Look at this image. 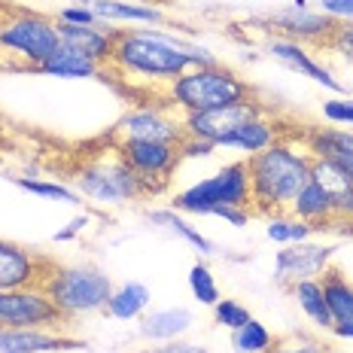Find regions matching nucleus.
<instances>
[{
  "label": "nucleus",
  "mask_w": 353,
  "mask_h": 353,
  "mask_svg": "<svg viewBox=\"0 0 353 353\" xmlns=\"http://www.w3.org/2000/svg\"><path fill=\"white\" fill-rule=\"evenodd\" d=\"M311 159L307 150H296L286 141L244 159L250 174V208L256 216L290 213L296 195L311 183Z\"/></svg>",
  "instance_id": "obj_1"
},
{
  "label": "nucleus",
  "mask_w": 353,
  "mask_h": 353,
  "mask_svg": "<svg viewBox=\"0 0 353 353\" xmlns=\"http://www.w3.org/2000/svg\"><path fill=\"white\" fill-rule=\"evenodd\" d=\"M189 40L161 31H116L113 55L104 68V77L113 73L119 79H152L171 83L192 68L186 55Z\"/></svg>",
  "instance_id": "obj_2"
},
{
  "label": "nucleus",
  "mask_w": 353,
  "mask_h": 353,
  "mask_svg": "<svg viewBox=\"0 0 353 353\" xmlns=\"http://www.w3.org/2000/svg\"><path fill=\"white\" fill-rule=\"evenodd\" d=\"M165 98L183 113H201V110L229 107L253 98V88L234 70L223 68V64H210V68H189L186 73L171 79Z\"/></svg>",
  "instance_id": "obj_3"
},
{
  "label": "nucleus",
  "mask_w": 353,
  "mask_h": 353,
  "mask_svg": "<svg viewBox=\"0 0 353 353\" xmlns=\"http://www.w3.org/2000/svg\"><path fill=\"white\" fill-rule=\"evenodd\" d=\"M73 183H77L79 195H85L88 201L101 204V208H119V204L150 198L143 189V183H141V176L125 165L122 156L116 152V146L110 141H107L104 152L85 159L83 165L77 168Z\"/></svg>",
  "instance_id": "obj_4"
},
{
  "label": "nucleus",
  "mask_w": 353,
  "mask_h": 353,
  "mask_svg": "<svg viewBox=\"0 0 353 353\" xmlns=\"http://www.w3.org/2000/svg\"><path fill=\"white\" fill-rule=\"evenodd\" d=\"M113 290L116 286L110 274H104L94 265H55L43 281V292L55 301V307L68 320L107 311Z\"/></svg>",
  "instance_id": "obj_5"
},
{
  "label": "nucleus",
  "mask_w": 353,
  "mask_h": 353,
  "mask_svg": "<svg viewBox=\"0 0 353 353\" xmlns=\"http://www.w3.org/2000/svg\"><path fill=\"white\" fill-rule=\"evenodd\" d=\"M171 208L176 213H198V216H213L219 208H250L247 161H232V165H225L223 171H216L208 180L192 183L189 189L176 192L171 198Z\"/></svg>",
  "instance_id": "obj_6"
},
{
  "label": "nucleus",
  "mask_w": 353,
  "mask_h": 353,
  "mask_svg": "<svg viewBox=\"0 0 353 353\" xmlns=\"http://www.w3.org/2000/svg\"><path fill=\"white\" fill-rule=\"evenodd\" d=\"M0 49L25 58L28 68L37 70L61 49L58 21L28 10H0Z\"/></svg>",
  "instance_id": "obj_7"
},
{
  "label": "nucleus",
  "mask_w": 353,
  "mask_h": 353,
  "mask_svg": "<svg viewBox=\"0 0 353 353\" xmlns=\"http://www.w3.org/2000/svg\"><path fill=\"white\" fill-rule=\"evenodd\" d=\"M110 141V137H107ZM122 161L141 176L146 195H159L171 183V176L180 168V146L176 143H159V141H110Z\"/></svg>",
  "instance_id": "obj_8"
},
{
  "label": "nucleus",
  "mask_w": 353,
  "mask_h": 353,
  "mask_svg": "<svg viewBox=\"0 0 353 353\" xmlns=\"http://www.w3.org/2000/svg\"><path fill=\"white\" fill-rule=\"evenodd\" d=\"M68 317L55 307V301L43 292V286L0 292V329H55L61 332Z\"/></svg>",
  "instance_id": "obj_9"
},
{
  "label": "nucleus",
  "mask_w": 353,
  "mask_h": 353,
  "mask_svg": "<svg viewBox=\"0 0 353 353\" xmlns=\"http://www.w3.org/2000/svg\"><path fill=\"white\" fill-rule=\"evenodd\" d=\"M183 116H174L168 107H134L122 116L110 131V141H159V143H183Z\"/></svg>",
  "instance_id": "obj_10"
},
{
  "label": "nucleus",
  "mask_w": 353,
  "mask_h": 353,
  "mask_svg": "<svg viewBox=\"0 0 353 353\" xmlns=\"http://www.w3.org/2000/svg\"><path fill=\"white\" fill-rule=\"evenodd\" d=\"M332 256H335L332 244H314V241L286 244L274 256V283L290 290L299 281H317L323 271L332 265Z\"/></svg>",
  "instance_id": "obj_11"
},
{
  "label": "nucleus",
  "mask_w": 353,
  "mask_h": 353,
  "mask_svg": "<svg viewBox=\"0 0 353 353\" xmlns=\"http://www.w3.org/2000/svg\"><path fill=\"white\" fill-rule=\"evenodd\" d=\"M256 113H262V104L253 98H247V101H238V104H229V107L186 113L183 116V131H186V137H195V141H208L213 146H219L223 137H229L241 122L253 119Z\"/></svg>",
  "instance_id": "obj_12"
},
{
  "label": "nucleus",
  "mask_w": 353,
  "mask_h": 353,
  "mask_svg": "<svg viewBox=\"0 0 353 353\" xmlns=\"http://www.w3.org/2000/svg\"><path fill=\"white\" fill-rule=\"evenodd\" d=\"M55 265L58 262H52L49 256H40L21 244H12V241H0V292L43 286Z\"/></svg>",
  "instance_id": "obj_13"
},
{
  "label": "nucleus",
  "mask_w": 353,
  "mask_h": 353,
  "mask_svg": "<svg viewBox=\"0 0 353 353\" xmlns=\"http://www.w3.org/2000/svg\"><path fill=\"white\" fill-rule=\"evenodd\" d=\"M271 25L281 28V31L296 43H323L329 46L332 37L338 34L341 21H335L332 16L326 12H314V10H305V6H286V10L274 12L271 16Z\"/></svg>",
  "instance_id": "obj_14"
},
{
  "label": "nucleus",
  "mask_w": 353,
  "mask_h": 353,
  "mask_svg": "<svg viewBox=\"0 0 353 353\" xmlns=\"http://www.w3.org/2000/svg\"><path fill=\"white\" fill-rule=\"evenodd\" d=\"M311 180L320 183V186L326 189L329 201H332L335 229L344 225V232L353 234V176H347V171H341L335 161L314 156L311 159Z\"/></svg>",
  "instance_id": "obj_15"
},
{
  "label": "nucleus",
  "mask_w": 353,
  "mask_h": 353,
  "mask_svg": "<svg viewBox=\"0 0 353 353\" xmlns=\"http://www.w3.org/2000/svg\"><path fill=\"white\" fill-rule=\"evenodd\" d=\"M58 37H61V46L79 52L88 61H94L98 68H107L110 55H113V25H68V21H58Z\"/></svg>",
  "instance_id": "obj_16"
},
{
  "label": "nucleus",
  "mask_w": 353,
  "mask_h": 353,
  "mask_svg": "<svg viewBox=\"0 0 353 353\" xmlns=\"http://www.w3.org/2000/svg\"><path fill=\"white\" fill-rule=\"evenodd\" d=\"M268 55L277 58V61L286 64V68H292V70L305 73V77H311L314 83H320L323 88H329V92H335V94L347 92L344 83H338V79L332 77V70H326L317 58L307 52L305 43H296V40H290V37H281V40H271L268 43Z\"/></svg>",
  "instance_id": "obj_17"
},
{
  "label": "nucleus",
  "mask_w": 353,
  "mask_h": 353,
  "mask_svg": "<svg viewBox=\"0 0 353 353\" xmlns=\"http://www.w3.org/2000/svg\"><path fill=\"white\" fill-rule=\"evenodd\" d=\"M73 347L83 344L55 329H0V353H52Z\"/></svg>",
  "instance_id": "obj_18"
},
{
  "label": "nucleus",
  "mask_w": 353,
  "mask_h": 353,
  "mask_svg": "<svg viewBox=\"0 0 353 353\" xmlns=\"http://www.w3.org/2000/svg\"><path fill=\"white\" fill-rule=\"evenodd\" d=\"M277 141H281V125L262 110V113H256L253 119L241 122L229 137H223L216 150H241V152H247V156H253V152L268 150V146L277 143Z\"/></svg>",
  "instance_id": "obj_19"
},
{
  "label": "nucleus",
  "mask_w": 353,
  "mask_h": 353,
  "mask_svg": "<svg viewBox=\"0 0 353 353\" xmlns=\"http://www.w3.org/2000/svg\"><path fill=\"white\" fill-rule=\"evenodd\" d=\"M305 141H307V152H311V156L335 161L341 171H347V176H353V131L311 128L305 134Z\"/></svg>",
  "instance_id": "obj_20"
},
{
  "label": "nucleus",
  "mask_w": 353,
  "mask_h": 353,
  "mask_svg": "<svg viewBox=\"0 0 353 353\" xmlns=\"http://www.w3.org/2000/svg\"><path fill=\"white\" fill-rule=\"evenodd\" d=\"M290 216L301 219V223H311L317 232H332L335 229V210L329 201L326 189L320 183H307L305 189L296 195V201L290 204Z\"/></svg>",
  "instance_id": "obj_21"
},
{
  "label": "nucleus",
  "mask_w": 353,
  "mask_h": 353,
  "mask_svg": "<svg viewBox=\"0 0 353 353\" xmlns=\"http://www.w3.org/2000/svg\"><path fill=\"white\" fill-rule=\"evenodd\" d=\"M192 311L189 307H161L141 320V335L146 341H180L192 329Z\"/></svg>",
  "instance_id": "obj_22"
},
{
  "label": "nucleus",
  "mask_w": 353,
  "mask_h": 353,
  "mask_svg": "<svg viewBox=\"0 0 353 353\" xmlns=\"http://www.w3.org/2000/svg\"><path fill=\"white\" fill-rule=\"evenodd\" d=\"M320 286L323 296H326L329 314H332V323H353V283L347 281V274L338 271L335 265H329L320 274Z\"/></svg>",
  "instance_id": "obj_23"
},
{
  "label": "nucleus",
  "mask_w": 353,
  "mask_h": 353,
  "mask_svg": "<svg viewBox=\"0 0 353 353\" xmlns=\"http://www.w3.org/2000/svg\"><path fill=\"white\" fill-rule=\"evenodd\" d=\"M79 3L88 6L101 25H110V21H150V25H159L165 19L156 6H137L125 3V0H79Z\"/></svg>",
  "instance_id": "obj_24"
},
{
  "label": "nucleus",
  "mask_w": 353,
  "mask_h": 353,
  "mask_svg": "<svg viewBox=\"0 0 353 353\" xmlns=\"http://www.w3.org/2000/svg\"><path fill=\"white\" fill-rule=\"evenodd\" d=\"M150 299H152L150 286L128 281V283H122V286L113 290V296H110V301H107V314L113 320H122V323L137 320L146 307H150Z\"/></svg>",
  "instance_id": "obj_25"
},
{
  "label": "nucleus",
  "mask_w": 353,
  "mask_h": 353,
  "mask_svg": "<svg viewBox=\"0 0 353 353\" xmlns=\"http://www.w3.org/2000/svg\"><path fill=\"white\" fill-rule=\"evenodd\" d=\"M37 73H46V77H58V79H88V77H104V68H98L94 61H88L73 49H58V52L43 61Z\"/></svg>",
  "instance_id": "obj_26"
},
{
  "label": "nucleus",
  "mask_w": 353,
  "mask_h": 353,
  "mask_svg": "<svg viewBox=\"0 0 353 353\" xmlns=\"http://www.w3.org/2000/svg\"><path fill=\"white\" fill-rule=\"evenodd\" d=\"M290 292H292V299H296V305L305 311V317L311 320L317 329L329 332V329L335 326L332 314H329V305H326V296H323L320 277H317V281H299V283H292Z\"/></svg>",
  "instance_id": "obj_27"
},
{
  "label": "nucleus",
  "mask_w": 353,
  "mask_h": 353,
  "mask_svg": "<svg viewBox=\"0 0 353 353\" xmlns=\"http://www.w3.org/2000/svg\"><path fill=\"white\" fill-rule=\"evenodd\" d=\"M268 241H274V244H301V241H311L317 229H314L311 223H301V219L290 216V213H277V216H268Z\"/></svg>",
  "instance_id": "obj_28"
},
{
  "label": "nucleus",
  "mask_w": 353,
  "mask_h": 353,
  "mask_svg": "<svg viewBox=\"0 0 353 353\" xmlns=\"http://www.w3.org/2000/svg\"><path fill=\"white\" fill-rule=\"evenodd\" d=\"M150 219H152V223H159V225H165V229H171L174 234H180V238L186 241V244H192L201 256H210V253H213V244H210V241L204 238V234L198 232L195 225H189L186 219H183L174 208H168V210H152Z\"/></svg>",
  "instance_id": "obj_29"
},
{
  "label": "nucleus",
  "mask_w": 353,
  "mask_h": 353,
  "mask_svg": "<svg viewBox=\"0 0 353 353\" xmlns=\"http://www.w3.org/2000/svg\"><path fill=\"white\" fill-rule=\"evenodd\" d=\"M232 347H234V353H271L274 335H271L268 326H262L259 320H247L244 326L232 332Z\"/></svg>",
  "instance_id": "obj_30"
},
{
  "label": "nucleus",
  "mask_w": 353,
  "mask_h": 353,
  "mask_svg": "<svg viewBox=\"0 0 353 353\" xmlns=\"http://www.w3.org/2000/svg\"><path fill=\"white\" fill-rule=\"evenodd\" d=\"M189 290H192V296L201 301V305L213 307L219 299V286H216V277H213V271L208 268V262L198 259L192 268H189Z\"/></svg>",
  "instance_id": "obj_31"
},
{
  "label": "nucleus",
  "mask_w": 353,
  "mask_h": 353,
  "mask_svg": "<svg viewBox=\"0 0 353 353\" xmlns=\"http://www.w3.org/2000/svg\"><path fill=\"white\" fill-rule=\"evenodd\" d=\"M271 353H329V344L311 332H286L274 335Z\"/></svg>",
  "instance_id": "obj_32"
},
{
  "label": "nucleus",
  "mask_w": 353,
  "mask_h": 353,
  "mask_svg": "<svg viewBox=\"0 0 353 353\" xmlns=\"http://www.w3.org/2000/svg\"><path fill=\"white\" fill-rule=\"evenodd\" d=\"M19 189L31 195H40V198H55V201H64V204H79V192L61 186V183H46V180H31V176H12Z\"/></svg>",
  "instance_id": "obj_33"
},
{
  "label": "nucleus",
  "mask_w": 353,
  "mask_h": 353,
  "mask_svg": "<svg viewBox=\"0 0 353 353\" xmlns=\"http://www.w3.org/2000/svg\"><path fill=\"white\" fill-rule=\"evenodd\" d=\"M213 320H216V326H223V329H241L247 320H253L250 317V311L241 301H234V299H219L216 305H213Z\"/></svg>",
  "instance_id": "obj_34"
},
{
  "label": "nucleus",
  "mask_w": 353,
  "mask_h": 353,
  "mask_svg": "<svg viewBox=\"0 0 353 353\" xmlns=\"http://www.w3.org/2000/svg\"><path fill=\"white\" fill-rule=\"evenodd\" d=\"M323 119L332 125H353V98L338 94V98L323 101Z\"/></svg>",
  "instance_id": "obj_35"
},
{
  "label": "nucleus",
  "mask_w": 353,
  "mask_h": 353,
  "mask_svg": "<svg viewBox=\"0 0 353 353\" xmlns=\"http://www.w3.org/2000/svg\"><path fill=\"white\" fill-rule=\"evenodd\" d=\"M55 21H68V25H101L98 16H94L88 6L83 3H73V6H64L61 12H58Z\"/></svg>",
  "instance_id": "obj_36"
},
{
  "label": "nucleus",
  "mask_w": 353,
  "mask_h": 353,
  "mask_svg": "<svg viewBox=\"0 0 353 353\" xmlns=\"http://www.w3.org/2000/svg\"><path fill=\"white\" fill-rule=\"evenodd\" d=\"M88 223H92V213H79V216H73V219H70L68 225H64L61 232H55V238H52V241H55V244H64V241H73L79 232H85V229H88Z\"/></svg>",
  "instance_id": "obj_37"
},
{
  "label": "nucleus",
  "mask_w": 353,
  "mask_h": 353,
  "mask_svg": "<svg viewBox=\"0 0 353 353\" xmlns=\"http://www.w3.org/2000/svg\"><path fill=\"white\" fill-rule=\"evenodd\" d=\"M323 12L326 16H332L335 21H353V0H320Z\"/></svg>",
  "instance_id": "obj_38"
},
{
  "label": "nucleus",
  "mask_w": 353,
  "mask_h": 353,
  "mask_svg": "<svg viewBox=\"0 0 353 353\" xmlns=\"http://www.w3.org/2000/svg\"><path fill=\"white\" fill-rule=\"evenodd\" d=\"M216 146L208 143V141H195V137H183L180 143V156L183 159H198V156H213Z\"/></svg>",
  "instance_id": "obj_39"
},
{
  "label": "nucleus",
  "mask_w": 353,
  "mask_h": 353,
  "mask_svg": "<svg viewBox=\"0 0 353 353\" xmlns=\"http://www.w3.org/2000/svg\"><path fill=\"white\" fill-rule=\"evenodd\" d=\"M141 353H210L201 344H189V341H165L161 347H143Z\"/></svg>",
  "instance_id": "obj_40"
},
{
  "label": "nucleus",
  "mask_w": 353,
  "mask_h": 353,
  "mask_svg": "<svg viewBox=\"0 0 353 353\" xmlns=\"http://www.w3.org/2000/svg\"><path fill=\"white\" fill-rule=\"evenodd\" d=\"M332 49H341L344 55L353 58V21H344L341 28H338V34L332 37V43H329Z\"/></svg>",
  "instance_id": "obj_41"
},
{
  "label": "nucleus",
  "mask_w": 353,
  "mask_h": 353,
  "mask_svg": "<svg viewBox=\"0 0 353 353\" xmlns=\"http://www.w3.org/2000/svg\"><path fill=\"white\" fill-rule=\"evenodd\" d=\"M329 332H332L335 338H353V323H335Z\"/></svg>",
  "instance_id": "obj_42"
},
{
  "label": "nucleus",
  "mask_w": 353,
  "mask_h": 353,
  "mask_svg": "<svg viewBox=\"0 0 353 353\" xmlns=\"http://www.w3.org/2000/svg\"><path fill=\"white\" fill-rule=\"evenodd\" d=\"M329 353H344V350H329Z\"/></svg>",
  "instance_id": "obj_43"
}]
</instances>
